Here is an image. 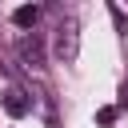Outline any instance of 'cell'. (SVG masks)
I'll use <instances>...</instances> for the list:
<instances>
[{"label": "cell", "instance_id": "1", "mask_svg": "<svg viewBox=\"0 0 128 128\" xmlns=\"http://www.w3.org/2000/svg\"><path fill=\"white\" fill-rule=\"evenodd\" d=\"M52 56H56L60 64H76V56H80V20H76V16H64V20L56 24Z\"/></svg>", "mask_w": 128, "mask_h": 128}, {"label": "cell", "instance_id": "2", "mask_svg": "<svg viewBox=\"0 0 128 128\" xmlns=\"http://www.w3.org/2000/svg\"><path fill=\"white\" fill-rule=\"evenodd\" d=\"M16 56H20V64L28 68V72H44V44H40V36L36 32H28V36H20L16 40Z\"/></svg>", "mask_w": 128, "mask_h": 128}, {"label": "cell", "instance_id": "3", "mask_svg": "<svg viewBox=\"0 0 128 128\" xmlns=\"http://www.w3.org/2000/svg\"><path fill=\"white\" fill-rule=\"evenodd\" d=\"M0 104H4V112H8L12 120H20V116H28V112H32V96H28L24 88H8Z\"/></svg>", "mask_w": 128, "mask_h": 128}, {"label": "cell", "instance_id": "4", "mask_svg": "<svg viewBox=\"0 0 128 128\" xmlns=\"http://www.w3.org/2000/svg\"><path fill=\"white\" fill-rule=\"evenodd\" d=\"M36 20H40V4H20V8L12 12V24H16V28H24V32H28V28H36Z\"/></svg>", "mask_w": 128, "mask_h": 128}, {"label": "cell", "instance_id": "5", "mask_svg": "<svg viewBox=\"0 0 128 128\" xmlns=\"http://www.w3.org/2000/svg\"><path fill=\"white\" fill-rule=\"evenodd\" d=\"M96 124H104V128H108V124H116V108H112V104H108V108H100V112H96Z\"/></svg>", "mask_w": 128, "mask_h": 128}]
</instances>
